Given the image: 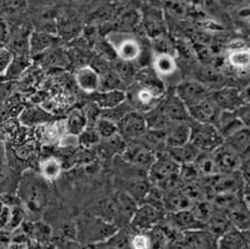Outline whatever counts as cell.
Here are the masks:
<instances>
[{
    "instance_id": "cell-1",
    "label": "cell",
    "mask_w": 250,
    "mask_h": 249,
    "mask_svg": "<svg viewBox=\"0 0 250 249\" xmlns=\"http://www.w3.org/2000/svg\"><path fill=\"white\" fill-rule=\"evenodd\" d=\"M165 94V87L158 75L145 74L135 87L130 89V93H126L130 105L135 107L137 111H149L158 105Z\"/></svg>"
},
{
    "instance_id": "cell-2",
    "label": "cell",
    "mask_w": 250,
    "mask_h": 249,
    "mask_svg": "<svg viewBox=\"0 0 250 249\" xmlns=\"http://www.w3.org/2000/svg\"><path fill=\"white\" fill-rule=\"evenodd\" d=\"M47 187L45 180L36 173H27L19 184V196L33 213L40 212L46 203Z\"/></svg>"
},
{
    "instance_id": "cell-3",
    "label": "cell",
    "mask_w": 250,
    "mask_h": 249,
    "mask_svg": "<svg viewBox=\"0 0 250 249\" xmlns=\"http://www.w3.org/2000/svg\"><path fill=\"white\" fill-rule=\"evenodd\" d=\"M149 170V181L160 190L171 191L178 187L180 179V165L169 154L157 157Z\"/></svg>"
},
{
    "instance_id": "cell-4",
    "label": "cell",
    "mask_w": 250,
    "mask_h": 249,
    "mask_svg": "<svg viewBox=\"0 0 250 249\" xmlns=\"http://www.w3.org/2000/svg\"><path fill=\"white\" fill-rule=\"evenodd\" d=\"M119 228L116 225L103 220L98 216H88L82 222L81 230L77 233L81 243L97 245L106 242Z\"/></svg>"
},
{
    "instance_id": "cell-5",
    "label": "cell",
    "mask_w": 250,
    "mask_h": 249,
    "mask_svg": "<svg viewBox=\"0 0 250 249\" xmlns=\"http://www.w3.org/2000/svg\"><path fill=\"white\" fill-rule=\"evenodd\" d=\"M106 41L120 61L131 63L140 57L141 45L131 33L124 31L110 32L107 34Z\"/></svg>"
},
{
    "instance_id": "cell-6",
    "label": "cell",
    "mask_w": 250,
    "mask_h": 249,
    "mask_svg": "<svg viewBox=\"0 0 250 249\" xmlns=\"http://www.w3.org/2000/svg\"><path fill=\"white\" fill-rule=\"evenodd\" d=\"M189 143L201 152H213L224 144L223 137L214 124L193 122Z\"/></svg>"
},
{
    "instance_id": "cell-7",
    "label": "cell",
    "mask_w": 250,
    "mask_h": 249,
    "mask_svg": "<svg viewBox=\"0 0 250 249\" xmlns=\"http://www.w3.org/2000/svg\"><path fill=\"white\" fill-rule=\"evenodd\" d=\"M210 89L206 87L197 80L182 81L175 88V95L178 96L187 107L196 105L209 97Z\"/></svg>"
},
{
    "instance_id": "cell-8",
    "label": "cell",
    "mask_w": 250,
    "mask_h": 249,
    "mask_svg": "<svg viewBox=\"0 0 250 249\" xmlns=\"http://www.w3.org/2000/svg\"><path fill=\"white\" fill-rule=\"evenodd\" d=\"M117 127L120 135L130 140L140 139L148 130L145 116L137 110L128 111L117 123Z\"/></svg>"
},
{
    "instance_id": "cell-9",
    "label": "cell",
    "mask_w": 250,
    "mask_h": 249,
    "mask_svg": "<svg viewBox=\"0 0 250 249\" xmlns=\"http://www.w3.org/2000/svg\"><path fill=\"white\" fill-rule=\"evenodd\" d=\"M209 98L221 110L235 111L246 104L244 95L235 87H221L210 91Z\"/></svg>"
},
{
    "instance_id": "cell-10",
    "label": "cell",
    "mask_w": 250,
    "mask_h": 249,
    "mask_svg": "<svg viewBox=\"0 0 250 249\" xmlns=\"http://www.w3.org/2000/svg\"><path fill=\"white\" fill-rule=\"evenodd\" d=\"M161 218V211L154 206L145 203L137 208L130 221L131 226L138 230V233H146L152 229Z\"/></svg>"
},
{
    "instance_id": "cell-11",
    "label": "cell",
    "mask_w": 250,
    "mask_h": 249,
    "mask_svg": "<svg viewBox=\"0 0 250 249\" xmlns=\"http://www.w3.org/2000/svg\"><path fill=\"white\" fill-rule=\"evenodd\" d=\"M123 156L130 165L142 169H149L157 158L151 148L141 144H131L125 147Z\"/></svg>"
},
{
    "instance_id": "cell-12",
    "label": "cell",
    "mask_w": 250,
    "mask_h": 249,
    "mask_svg": "<svg viewBox=\"0 0 250 249\" xmlns=\"http://www.w3.org/2000/svg\"><path fill=\"white\" fill-rule=\"evenodd\" d=\"M213 153V158L219 174L238 172L243 159L225 145H222Z\"/></svg>"
},
{
    "instance_id": "cell-13",
    "label": "cell",
    "mask_w": 250,
    "mask_h": 249,
    "mask_svg": "<svg viewBox=\"0 0 250 249\" xmlns=\"http://www.w3.org/2000/svg\"><path fill=\"white\" fill-rule=\"evenodd\" d=\"M188 111L189 119L192 122L200 124H209L215 126L222 110L208 97L196 105L188 107Z\"/></svg>"
},
{
    "instance_id": "cell-14",
    "label": "cell",
    "mask_w": 250,
    "mask_h": 249,
    "mask_svg": "<svg viewBox=\"0 0 250 249\" xmlns=\"http://www.w3.org/2000/svg\"><path fill=\"white\" fill-rule=\"evenodd\" d=\"M191 124L188 122L171 123L166 129V145L169 149L178 148L189 143Z\"/></svg>"
},
{
    "instance_id": "cell-15",
    "label": "cell",
    "mask_w": 250,
    "mask_h": 249,
    "mask_svg": "<svg viewBox=\"0 0 250 249\" xmlns=\"http://www.w3.org/2000/svg\"><path fill=\"white\" fill-rule=\"evenodd\" d=\"M144 28L146 34L152 39H159L166 34L167 27L161 10L150 7L144 14Z\"/></svg>"
},
{
    "instance_id": "cell-16",
    "label": "cell",
    "mask_w": 250,
    "mask_h": 249,
    "mask_svg": "<svg viewBox=\"0 0 250 249\" xmlns=\"http://www.w3.org/2000/svg\"><path fill=\"white\" fill-rule=\"evenodd\" d=\"M159 107L171 123L188 122L189 120L188 107L183 104L182 101L175 94L167 97Z\"/></svg>"
},
{
    "instance_id": "cell-17",
    "label": "cell",
    "mask_w": 250,
    "mask_h": 249,
    "mask_svg": "<svg viewBox=\"0 0 250 249\" xmlns=\"http://www.w3.org/2000/svg\"><path fill=\"white\" fill-rule=\"evenodd\" d=\"M215 127L217 128V130L223 139L225 140L228 137L235 134L236 131H238L241 128L246 127L244 123L237 117L235 111H226L222 110L221 114L218 116V119L216 124H215Z\"/></svg>"
},
{
    "instance_id": "cell-18",
    "label": "cell",
    "mask_w": 250,
    "mask_h": 249,
    "mask_svg": "<svg viewBox=\"0 0 250 249\" xmlns=\"http://www.w3.org/2000/svg\"><path fill=\"white\" fill-rule=\"evenodd\" d=\"M195 204L192 199L185 194L183 190H171L163 195V208H166L170 213L191 209Z\"/></svg>"
},
{
    "instance_id": "cell-19",
    "label": "cell",
    "mask_w": 250,
    "mask_h": 249,
    "mask_svg": "<svg viewBox=\"0 0 250 249\" xmlns=\"http://www.w3.org/2000/svg\"><path fill=\"white\" fill-rule=\"evenodd\" d=\"M247 233L248 230L228 229L226 233L219 236L217 249H249L248 237H246Z\"/></svg>"
},
{
    "instance_id": "cell-20",
    "label": "cell",
    "mask_w": 250,
    "mask_h": 249,
    "mask_svg": "<svg viewBox=\"0 0 250 249\" xmlns=\"http://www.w3.org/2000/svg\"><path fill=\"white\" fill-rule=\"evenodd\" d=\"M126 92L123 89H116V91L108 92H96L94 96V102L99 109H113L124 104L127 100Z\"/></svg>"
},
{
    "instance_id": "cell-21",
    "label": "cell",
    "mask_w": 250,
    "mask_h": 249,
    "mask_svg": "<svg viewBox=\"0 0 250 249\" xmlns=\"http://www.w3.org/2000/svg\"><path fill=\"white\" fill-rule=\"evenodd\" d=\"M77 86L86 93H96L99 87V73L93 66L81 67L75 74Z\"/></svg>"
},
{
    "instance_id": "cell-22",
    "label": "cell",
    "mask_w": 250,
    "mask_h": 249,
    "mask_svg": "<svg viewBox=\"0 0 250 249\" xmlns=\"http://www.w3.org/2000/svg\"><path fill=\"white\" fill-rule=\"evenodd\" d=\"M170 223L175 228L185 231L198 230L203 227V223H201L194 216L191 209H185V211L171 213Z\"/></svg>"
},
{
    "instance_id": "cell-23",
    "label": "cell",
    "mask_w": 250,
    "mask_h": 249,
    "mask_svg": "<svg viewBox=\"0 0 250 249\" xmlns=\"http://www.w3.org/2000/svg\"><path fill=\"white\" fill-rule=\"evenodd\" d=\"M249 128L244 127L224 140V145H227L238 156L245 157L246 153L249 151Z\"/></svg>"
},
{
    "instance_id": "cell-24",
    "label": "cell",
    "mask_w": 250,
    "mask_h": 249,
    "mask_svg": "<svg viewBox=\"0 0 250 249\" xmlns=\"http://www.w3.org/2000/svg\"><path fill=\"white\" fill-rule=\"evenodd\" d=\"M153 70L158 77H169L178 71V64L171 53H157L153 58Z\"/></svg>"
},
{
    "instance_id": "cell-25",
    "label": "cell",
    "mask_w": 250,
    "mask_h": 249,
    "mask_svg": "<svg viewBox=\"0 0 250 249\" xmlns=\"http://www.w3.org/2000/svg\"><path fill=\"white\" fill-rule=\"evenodd\" d=\"M188 233L187 237L184 239L183 249H212L213 236L210 233L206 231L192 230L185 231Z\"/></svg>"
},
{
    "instance_id": "cell-26",
    "label": "cell",
    "mask_w": 250,
    "mask_h": 249,
    "mask_svg": "<svg viewBox=\"0 0 250 249\" xmlns=\"http://www.w3.org/2000/svg\"><path fill=\"white\" fill-rule=\"evenodd\" d=\"M50 113H47L45 109L40 108V107H29L25 108L20 115V122L24 126L32 127V126H41L49 123L51 120Z\"/></svg>"
},
{
    "instance_id": "cell-27",
    "label": "cell",
    "mask_w": 250,
    "mask_h": 249,
    "mask_svg": "<svg viewBox=\"0 0 250 249\" xmlns=\"http://www.w3.org/2000/svg\"><path fill=\"white\" fill-rule=\"evenodd\" d=\"M88 126V119L83 109H74L65 120V129L68 135L79 136Z\"/></svg>"
},
{
    "instance_id": "cell-28",
    "label": "cell",
    "mask_w": 250,
    "mask_h": 249,
    "mask_svg": "<svg viewBox=\"0 0 250 249\" xmlns=\"http://www.w3.org/2000/svg\"><path fill=\"white\" fill-rule=\"evenodd\" d=\"M228 63L237 71L248 70L250 64V53L246 46H235L228 52Z\"/></svg>"
},
{
    "instance_id": "cell-29",
    "label": "cell",
    "mask_w": 250,
    "mask_h": 249,
    "mask_svg": "<svg viewBox=\"0 0 250 249\" xmlns=\"http://www.w3.org/2000/svg\"><path fill=\"white\" fill-rule=\"evenodd\" d=\"M200 150L196 147L188 143L184 145H181L178 148H172L169 149V156L173 159V160L179 163V165H184V163H189L195 160L196 157L200 154Z\"/></svg>"
},
{
    "instance_id": "cell-30",
    "label": "cell",
    "mask_w": 250,
    "mask_h": 249,
    "mask_svg": "<svg viewBox=\"0 0 250 249\" xmlns=\"http://www.w3.org/2000/svg\"><path fill=\"white\" fill-rule=\"evenodd\" d=\"M193 162L201 177L209 178L219 174L212 152H200Z\"/></svg>"
},
{
    "instance_id": "cell-31",
    "label": "cell",
    "mask_w": 250,
    "mask_h": 249,
    "mask_svg": "<svg viewBox=\"0 0 250 249\" xmlns=\"http://www.w3.org/2000/svg\"><path fill=\"white\" fill-rule=\"evenodd\" d=\"M150 188V181L148 182L146 179H132V181H129L126 187V192L128 195H130L136 202L145 201L146 194H148Z\"/></svg>"
},
{
    "instance_id": "cell-32",
    "label": "cell",
    "mask_w": 250,
    "mask_h": 249,
    "mask_svg": "<svg viewBox=\"0 0 250 249\" xmlns=\"http://www.w3.org/2000/svg\"><path fill=\"white\" fill-rule=\"evenodd\" d=\"M230 224L235 226L236 229L246 231L249 228V216L248 212H246V208L239 206L238 202L235 205H232L229 208V215L227 216Z\"/></svg>"
},
{
    "instance_id": "cell-33",
    "label": "cell",
    "mask_w": 250,
    "mask_h": 249,
    "mask_svg": "<svg viewBox=\"0 0 250 249\" xmlns=\"http://www.w3.org/2000/svg\"><path fill=\"white\" fill-rule=\"evenodd\" d=\"M124 81L122 80L115 71H106L103 74H99V87L98 92H108L116 91V89H123L122 85Z\"/></svg>"
},
{
    "instance_id": "cell-34",
    "label": "cell",
    "mask_w": 250,
    "mask_h": 249,
    "mask_svg": "<svg viewBox=\"0 0 250 249\" xmlns=\"http://www.w3.org/2000/svg\"><path fill=\"white\" fill-rule=\"evenodd\" d=\"M54 38L47 33H32L29 39V49L33 54H39L53 44Z\"/></svg>"
},
{
    "instance_id": "cell-35",
    "label": "cell",
    "mask_w": 250,
    "mask_h": 249,
    "mask_svg": "<svg viewBox=\"0 0 250 249\" xmlns=\"http://www.w3.org/2000/svg\"><path fill=\"white\" fill-rule=\"evenodd\" d=\"M30 65H31V61H30L28 57H25V54H20L18 57H14V60H12L5 75L9 76L10 79H18L23 73H25Z\"/></svg>"
},
{
    "instance_id": "cell-36",
    "label": "cell",
    "mask_w": 250,
    "mask_h": 249,
    "mask_svg": "<svg viewBox=\"0 0 250 249\" xmlns=\"http://www.w3.org/2000/svg\"><path fill=\"white\" fill-rule=\"evenodd\" d=\"M41 177L47 180V181H52L57 179L62 171V165L57 158H47L41 163Z\"/></svg>"
},
{
    "instance_id": "cell-37",
    "label": "cell",
    "mask_w": 250,
    "mask_h": 249,
    "mask_svg": "<svg viewBox=\"0 0 250 249\" xmlns=\"http://www.w3.org/2000/svg\"><path fill=\"white\" fill-rule=\"evenodd\" d=\"M94 127L96 128L99 137L104 139H110L119 134L117 124L105 117H99L95 123Z\"/></svg>"
},
{
    "instance_id": "cell-38",
    "label": "cell",
    "mask_w": 250,
    "mask_h": 249,
    "mask_svg": "<svg viewBox=\"0 0 250 249\" xmlns=\"http://www.w3.org/2000/svg\"><path fill=\"white\" fill-rule=\"evenodd\" d=\"M130 239L126 231H120L119 229L116 233L104 242L105 249H131Z\"/></svg>"
},
{
    "instance_id": "cell-39",
    "label": "cell",
    "mask_w": 250,
    "mask_h": 249,
    "mask_svg": "<svg viewBox=\"0 0 250 249\" xmlns=\"http://www.w3.org/2000/svg\"><path fill=\"white\" fill-rule=\"evenodd\" d=\"M77 137H79V143L85 148L93 147L102 139L94 126H87Z\"/></svg>"
},
{
    "instance_id": "cell-40",
    "label": "cell",
    "mask_w": 250,
    "mask_h": 249,
    "mask_svg": "<svg viewBox=\"0 0 250 249\" xmlns=\"http://www.w3.org/2000/svg\"><path fill=\"white\" fill-rule=\"evenodd\" d=\"M201 175L198 173L194 162L184 163V165L180 166V179L181 180H187V181H194L197 178H200Z\"/></svg>"
},
{
    "instance_id": "cell-41",
    "label": "cell",
    "mask_w": 250,
    "mask_h": 249,
    "mask_svg": "<svg viewBox=\"0 0 250 249\" xmlns=\"http://www.w3.org/2000/svg\"><path fill=\"white\" fill-rule=\"evenodd\" d=\"M131 249H151V239L149 234L138 233L130 239Z\"/></svg>"
},
{
    "instance_id": "cell-42",
    "label": "cell",
    "mask_w": 250,
    "mask_h": 249,
    "mask_svg": "<svg viewBox=\"0 0 250 249\" xmlns=\"http://www.w3.org/2000/svg\"><path fill=\"white\" fill-rule=\"evenodd\" d=\"M12 51L6 48H0V75H5L8 67L14 60Z\"/></svg>"
},
{
    "instance_id": "cell-43",
    "label": "cell",
    "mask_w": 250,
    "mask_h": 249,
    "mask_svg": "<svg viewBox=\"0 0 250 249\" xmlns=\"http://www.w3.org/2000/svg\"><path fill=\"white\" fill-rule=\"evenodd\" d=\"M8 177H9V170H8L2 150L0 149V187L6 183Z\"/></svg>"
},
{
    "instance_id": "cell-44",
    "label": "cell",
    "mask_w": 250,
    "mask_h": 249,
    "mask_svg": "<svg viewBox=\"0 0 250 249\" xmlns=\"http://www.w3.org/2000/svg\"><path fill=\"white\" fill-rule=\"evenodd\" d=\"M10 216H11V208H7V206L2 208L1 211H0V227H1V228L9 225Z\"/></svg>"
},
{
    "instance_id": "cell-45",
    "label": "cell",
    "mask_w": 250,
    "mask_h": 249,
    "mask_svg": "<svg viewBox=\"0 0 250 249\" xmlns=\"http://www.w3.org/2000/svg\"><path fill=\"white\" fill-rule=\"evenodd\" d=\"M22 217H23V214L19 208L11 209V216H10L9 225H11V227H14V228H15V227L18 226L21 223V221H22Z\"/></svg>"
},
{
    "instance_id": "cell-46",
    "label": "cell",
    "mask_w": 250,
    "mask_h": 249,
    "mask_svg": "<svg viewBox=\"0 0 250 249\" xmlns=\"http://www.w3.org/2000/svg\"><path fill=\"white\" fill-rule=\"evenodd\" d=\"M57 249H85L83 245L79 242H75V240H65V242H62L61 245Z\"/></svg>"
},
{
    "instance_id": "cell-47",
    "label": "cell",
    "mask_w": 250,
    "mask_h": 249,
    "mask_svg": "<svg viewBox=\"0 0 250 249\" xmlns=\"http://www.w3.org/2000/svg\"><path fill=\"white\" fill-rule=\"evenodd\" d=\"M8 31L6 28V24L3 23V21L0 19V43H3L7 40Z\"/></svg>"
},
{
    "instance_id": "cell-48",
    "label": "cell",
    "mask_w": 250,
    "mask_h": 249,
    "mask_svg": "<svg viewBox=\"0 0 250 249\" xmlns=\"http://www.w3.org/2000/svg\"><path fill=\"white\" fill-rule=\"evenodd\" d=\"M23 0H5V6L7 8H20Z\"/></svg>"
},
{
    "instance_id": "cell-49",
    "label": "cell",
    "mask_w": 250,
    "mask_h": 249,
    "mask_svg": "<svg viewBox=\"0 0 250 249\" xmlns=\"http://www.w3.org/2000/svg\"><path fill=\"white\" fill-rule=\"evenodd\" d=\"M45 249H57V248H53V247H47V248H45Z\"/></svg>"
},
{
    "instance_id": "cell-50",
    "label": "cell",
    "mask_w": 250,
    "mask_h": 249,
    "mask_svg": "<svg viewBox=\"0 0 250 249\" xmlns=\"http://www.w3.org/2000/svg\"><path fill=\"white\" fill-rule=\"evenodd\" d=\"M150 1H153V0H150Z\"/></svg>"
}]
</instances>
